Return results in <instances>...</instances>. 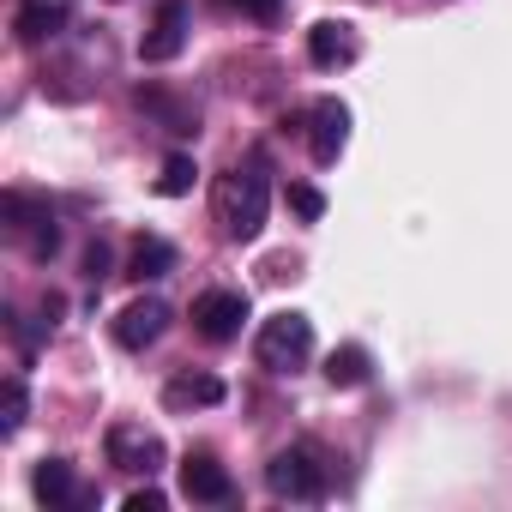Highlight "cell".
Returning a JSON list of instances; mask_svg holds the SVG:
<instances>
[{"label":"cell","mask_w":512,"mask_h":512,"mask_svg":"<svg viewBox=\"0 0 512 512\" xmlns=\"http://www.w3.org/2000/svg\"><path fill=\"white\" fill-rule=\"evenodd\" d=\"M266 211H272V181L260 169V157L253 163H235L223 181H217V217L235 241H260L266 229Z\"/></svg>","instance_id":"1"},{"label":"cell","mask_w":512,"mask_h":512,"mask_svg":"<svg viewBox=\"0 0 512 512\" xmlns=\"http://www.w3.org/2000/svg\"><path fill=\"white\" fill-rule=\"evenodd\" d=\"M253 356H260L266 374H296V368L314 356V320L296 314V308L272 314V320L260 326V338H253Z\"/></svg>","instance_id":"2"},{"label":"cell","mask_w":512,"mask_h":512,"mask_svg":"<svg viewBox=\"0 0 512 512\" xmlns=\"http://www.w3.org/2000/svg\"><path fill=\"white\" fill-rule=\"evenodd\" d=\"M247 296L241 290H205L199 302H193V332L205 338V344H235L241 338V326H247Z\"/></svg>","instance_id":"3"},{"label":"cell","mask_w":512,"mask_h":512,"mask_svg":"<svg viewBox=\"0 0 512 512\" xmlns=\"http://www.w3.org/2000/svg\"><path fill=\"white\" fill-rule=\"evenodd\" d=\"M266 488H272L278 500H320V494H326V470L314 464L308 446H290V452H278V458L266 464Z\"/></svg>","instance_id":"4"},{"label":"cell","mask_w":512,"mask_h":512,"mask_svg":"<svg viewBox=\"0 0 512 512\" xmlns=\"http://www.w3.org/2000/svg\"><path fill=\"white\" fill-rule=\"evenodd\" d=\"M163 440L145 428V422H115L109 428V464L115 470H127V476H157L163 470Z\"/></svg>","instance_id":"5"},{"label":"cell","mask_w":512,"mask_h":512,"mask_svg":"<svg viewBox=\"0 0 512 512\" xmlns=\"http://www.w3.org/2000/svg\"><path fill=\"white\" fill-rule=\"evenodd\" d=\"M187 25H193L187 0H163V7H157V19H151V31L139 37V61H145V67H163V61H175V55L187 49Z\"/></svg>","instance_id":"6"},{"label":"cell","mask_w":512,"mask_h":512,"mask_svg":"<svg viewBox=\"0 0 512 512\" xmlns=\"http://www.w3.org/2000/svg\"><path fill=\"white\" fill-rule=\"evenodd\" d=\"M163 332H169V302H163V296H139V302H127L121 320H115V344H121V350H151Z\"/></svg>","instance_id":"7"},{"label":"cell","mask_w":512,"mask_h":512,"mask_svg":"<svg viewBox=\"0 0 512 512\" xmlns=\"http://www.w3.org/2000/svg\"><path fill=\"white\" fill-rule=\"evenodd\" d=\"M308 121H314V133H308V145H314V163H320V169H332V163L344 157V145H350V109H344L338 97H320Z\"/></svg>","instance_id":"8"},{"label":"cell","mask_w":512,"mask_h":512,"mask_svg":"<svg viewBox=\"0 0 512 512\" xmlns=\"http://www.w3.org/2000/svg\"><path fill=\"white\" fill-rule=\"evenodd\" d=\"M181 494L199 500V506H223V500L235 494V482H229V470H223L211 452H187V458H181Z\"/></svg>","instance_id":"9"},{"label":"cell","mask_w":512,"mask_h":512,"mask_svg":"<svg viewBox=\"0 0 512 512\" xmlns=\"http://www.w3.org/2000/svg\"><path fill=\"white\" fill-rule=\"evenodd\" d=\"M308 61L326 67V73H332V67H350V61H356V31H350L344 19H320V25L308 31Z\"/></svg>","instance_id":"10"},{"label":"cell","mask_w":512,"mask_h":512,"mask_svg":"<svg viewBox=\"0 0 512 512\" xmlns=\"http://www.w3.org/2000/svg\"><path fill=\"white\" fill-rule=\"evenodd\" d=\"M223 398H229V386H223L217 374H193V368L163 386V404H169V410H211V404H223Z\"/></svg>","instance_id":"11"},{"label":"cell","mask_w":512,"mask_h":512,"mask_svg":"<svg viewBox=\"0 0 512 512\" xmlns=\"http://www.w3.org/2000/svg\"><path fill=\"white\" fill-rule=\"evenodd\" d=\"M169 272H175V247H169L163 235H139L133 253H127V278L157 284V278H169Z\"/></svg>","instance_id":"12"},{"label":"cell","mask_w":512,"mask_h":512,"mask_svg":"<svg viewBox=\"0 0 512 512\" xmlns=\"http://www.w3.org/2000/svg\"><path fill=\"white\" fill-rule=\"evenodd\" d=\"M31 494H37L43 506H73V500H79L73 464H67V458H43V464L31 470Z\"/></svg>","instance_id":"13"},{"label":"cell","mask_w":512,"mask_h":512,"mask_svg":"<svg viewBox=\"0 0 512 512\" xmlns=\"http://www.w3.org/2000/svg\"><path fill=\"white\" fill-rule=\"evenodd\" d=\"M368 374H374V356H368L362 344H338V350L326 356V380H332L338 392H350V386H368Z\"/></svg>","instance_id":"14"},{"label":"cell","mask_w":512,"mask_h":512,"mask_svg":"<svg viewBox=\"0 0 512 512\" xmlns=\"http://www.w3.org/2000/svg\"><path fill=\"white\" fill-rule=\"evenodd\" d=\"M61 25H67V13L55 7V0H25V13H19V43H49V37H61Z\"/></svg>","instance_id":"15"},{"label":"cell","mask_w":512,"mask_h":512,"mask_svg":"<svg viewBox=\"0 0 512 512\" xmlns=\"http://www.w3.org/2000/svg\"><path fill=\"white\" fill-rule=\"evenodd\" d=\"M193 181H199V163H193L187 151L163 157V169H157V193H163V199H187V193H193Z\"/></svg>","instance_id":"16"},{"label":"cell","mask_w":512,"mask_h":512,"mask_svg":"<svg viewBox=\"0 0 512 512\" xmlns=\"http://www.w3.org/2000/svg\"><path fill=\"white\" fill-rule=\"evenodd\" d=\"M25 410H31V392H25L19 374H7V386H0V428L19 434V428H25Z\"/></svg>","instance_id":"17"},{"label":"cell","mask_w":512,"mask_h":512,"mask_svg":"<svg viewBox=\"0 0 512 512\" xmlns=\"http://www.w3.org/2000/svg\"><path fill=\"white\" fill-rule=\"evenodd\" d=\"M284 199H290V211H296L302 223H320V217H326V193H320V187H308V181H290V193H284Z\"/></svg>","instance_id":"18"},{"label":"cell","mask_w":512,"mask_h":512,"mask_svg":"<svg viewBox=\"0 0 512 512\" xmlns=\"http://www.w3.org/2000/svg\"><path fill=\"white\" fill-rule=\"evenodd\" d=\"M55 247H61L55 217H37V229H31V253H37V260H55Z\"/></svg>","instance_id":"19"},{"label":"cell","mask_w":512,"mask_h":512,"mask_svg":"<svg viewBox=\"0 0 512 512\" xmlns=\"http://www.w3.org/2000/svg\"><path fill=\"white\" fill-rule=\"evenodd\" d=\"M85 278H91V290H103V278H109V247L103 241L85 247Z\"/></svg>","instance_id":"20"},{"label":"cell","mask_w":512,"mask_h":512,"mask_svg":"<svg viewBox=\"0 0 512 512\" xmlns=\"http://www.w3.org/2000/svg\"><path fill=\"white\" fill-rule=\"evenodd\" d=\"M163 506H169V500H163V488H151V482L127 494V512H163Z\"/></svg>","instance_id":"21"},{"label":"cell","mask_w":512,"mask_h":512,"mask_svg":"<svg viewBox=\"0 0 512 512\" xmlns=\"http://www.w3.org/2000/svg\"><path fill=\"white\" fill-rule=\"evenodd\" d=\"M229 7H241L247 19H278V0H229Z\"/></svg>","instance_id":"22"}]
</instances>
